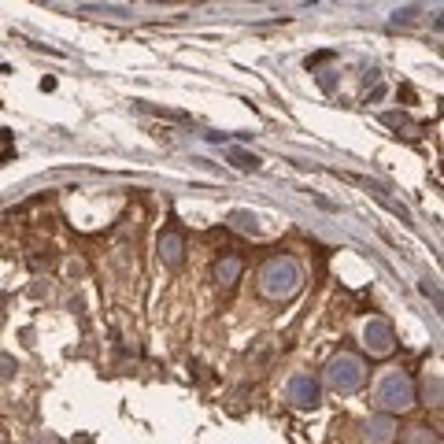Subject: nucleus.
Listing matches in <instances>:
<instances>
[{
	"instance_id": "1",
	"label": "nucleus",
	"mask_w": 444,
	"mask_h": 444,
	"mask_svg": "<svg viewBox=\"0 0 444 444\" xmlns=\"http://www.w3.org/2000/svg\"><path fill=\"white\" fill-rule=\"evenodd\" d=\"M300 285V267L285 256V259H271L263 271V292L267 296H292Z\"/></svg>"
},
{
	"instance_id": "2",
	"label": "nucleus",
	"mask_w": 444,
	"mask_h": 444,
	"mask_svg": "<svg viewBox=\"0 0 444 444\" xmlns=\"http://www.w3.org/2000/svg\"><path fill=\"white\" fill-rule=\"evenodd\" d=\"M377 400H382L385 411H404V407H411L415 392H411V382L404 374H389L385 382L377 385Z\"/></svg>"
},
{
	"instance_id": "3",
	"label": "nucleus",
	"mask_w": 444,
	"mask_h": 444,
	"mask_svg": "<svg viewBox=\"0 0 444 444\" xmlns=\"http://www.w3.org/2000/svg\"><path fill=\"white\" fill-rule=\"evenodd\" d=\"M330 382H334V389H341V392H352L359 382H363V370H359V363L352 355H341L337 363L330 367Z\"/></svg>"
},
{
	"instance_id": "4",
	"label": "nucleus",
	"mask_w": 444,
	"mask_h": 444,
	"mask_svg": "<svg viewBox=\"0 0 444 444\" xmlns=\"http://www.w3.org/2000/svg\"><path fill=\"white\" fill-rule=\"evenodd\" d=\"M289 392H292V400H296V404H315V400H319V385L311 382L307 374H300V377H296Z\"/></svg>"
},
{
	"instance_id": "5",
	"label": "nucleus",
	"mask_w": 444,
	"mask_h": 444,
	"mask_svg": "<svg viewBox=\"0 0 444 444\" xmlns=\"http://www.w3.org/2000/svg\"><path fill=\"white\" fill-rule=\"evenodd\" d=\"M367 348L377 352V355L392 348V341H389V326H385V322H374V334L367 330Z\"/></svg>"
},
{
	"instance_id": "6",
	"label": "nucleus",
	"mask_w": 444,
	"mask_h": 444,
	"mask_svg": "<svg viewBox=\"0 0 444 444\" xmlns=\"http://www.w3.org/2000/svg\"><path fill=\"white\" fill-rule=\"evenodd\" d=\"M215 274H219V282H234V278L241 274V259L237 256H229V259H222L219 267H215Z\"/></svg>"
},
{
	"instance_id": "7",
	"label": "nucleus",
	"mask_w": 444,
	"mask_h": 444,
	"mask_svg": "<svg viewBox=\"0 0 444 444\" xmlns=\"http://www.w3.org/2000/svg\"><path fill=\"white\" fill-rule=\"evenodd\" d=\"M163 252H167V263H171V267H174V263H178V259H182V241H178V237L171 234L167 241H163Z\"/></svg>"
},
{
	"instance_id": "8",
	"label": "nucleus",
	"mask_w": 444,
	"mask_h": 444,
	"mask_svg": "<svg viewBox=\"0 0 444 444\" xmlns=\"http://www.w3.org/2000/svg\"><path fill=\"white\" fill-rule=\"evenodd\" d=\"M234 159H237V167H244V171H256L259 167V159L249 156V152H234Z\"/></svg>"
}]
</instances>
